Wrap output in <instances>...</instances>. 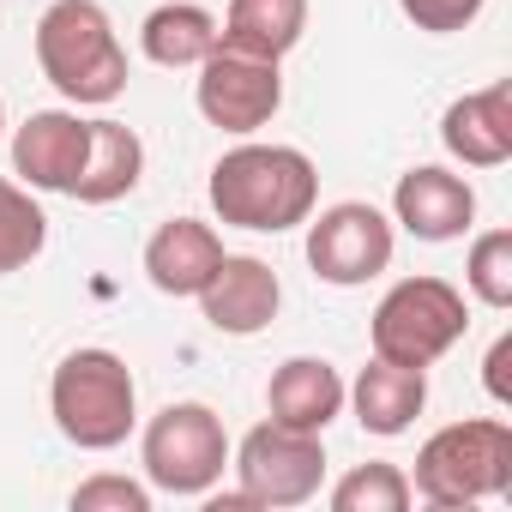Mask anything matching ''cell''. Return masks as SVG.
<instances>
[{
	"mask_svg": "<svg viewBox=\"0 0 512 512\" xmlns=\"http://www.w3.org/2000/svg\"><path fill=\"white\" fill-rule=\"evenodd\" d=\"M482 386H488V398H494L500 410L512 404V332L494 338V350H488V362H482Z\"/></svg>",
	"mask_w": 512,
	"mask_h": 512,
	"instance_id": "cell-25",
	"label": "cell"
},
{
	"mask_svg": "<svg viewBox=\"0 0 512 512\" xmlns=\"http://www.w3.org/2000/svg\"><path fill=\"white\" fill-rule=\"evenodd\" d=\"M470 326L464 290H452L446 278H404L380 296L374 308V356L398 362V368H434Z\"/></svg>",
	"mask_w": 512,
	"mask_h": 512,
	"instance_id": "cell-5",
	"label": "cell"
},
{
	"mask_svg": "<svg viewBox=\"0 0 512 512\" xmlns=\"http://www.w3.org/2000/svg\"><path fill=\"white\" fill-rule=\"evenodd\" d=\"M0 133H7V103H0Z\"/></svg>",
	"mask_w": 512,
	"mask_h": 512,
	"instance_id": "cell-26",
	"label": "cell"
},
{
	"mask_svg": "<svg viewBox=\"0 0 512 512\" xmlns=\"http://www.w3.org/2000/svg\"><path fill=\"white\" fill-rule=\"evenodd\" d=\"M266 416L302 434H326L332 416H344V374L326 356H290L266 386Z\"/></svg>",
	"mask_w": 512,
	"mask_h": 512,
	"instance_id": "cell-15",
	"label": "cell"
},
{
	"mask_svg": "<svg viewBox=\"0 0 512 512\" xmlns=\"http://www.w3.org/2000/svg\"><path fill=\"white\" fill-rule=\"evenodd\" d=\"M392 217L362 205V199H344V205H326L320 217H308V266L320 284H338V290H356L368 278H380L392 266Z\"/></svg>",
	"mask_w": 512,
	"mask_h": 512,
	"instance_id": "cell-9",
	"label": "cell"
},
{
	"mask_svg": "<svg viewBox=\"0 0 512 512\" xmlns=\"http://www.w3.org/2000/svg\"><path fill=\"white\" fill-rule=\"evenodd\" d=\"M145 175V145L127 121H91V151H85V169L73 181V199L79 205H115L139 187Z\"/></svg>",
	"mask_w": 512,
	"mask_h": 512,
	"instance_id": "cell-17",
	"label": "cell"
},
{
	"mask_svg": "<svg viewBox=\"0 0 512 512\" xmlns=\"http://www.w3.org/2000/svg\"><path fill=\"white\" fill-rule=\"evenodd\" d=\"M73 506L79 512H151V488L127 476H91L73 488Z\"/></svg>",
	"mask_w": 512,
	"mask_h": 512,
	"instance_id": "cell-23",
	"label": "cell"
},
{
	"mask_svg": "<svg viewBox=\"0 0 512 512\" xmlns=\"http://www.w3.org/2000/svg\"><path fill=\"white\" fill-rule=\"evenodd\" d=\"M302 31H308V0H229L217 37L235 43V49L284 61L302 43Z\"/></svg>",
	"mask_w": 512,
	"mask_h": 512,
	"instance_id": "cell-19",
	"label": "cell"
},
{
	"mask_svg": "<svg viewBox=\"0 0 512 512\" xmlns=\"http://www.w3.org/2000/svg\"><path fill=\"white\" fill-rule=\"evenodd\" d=\"M85 151H91V121H79L67 109H37L13 133V175L37 193H73Z\"/></svg>",
	"mask_w": 512,
	"mask_h": 512,
	"instance_id": "cell-11",
	"label": "cell"
},
{
	"mask_svg": "<svg viewBox=\"0 0 512 512\" xmlns=\"http://www.w3.org/2000/svg\"><path fill=\"white\" fill-rule=\"evenodd\" d=\"M205 326L223 332V338H253V332H266L284 308V284L266 260H253V253H223V266L217 278L193 296Z\"/></svg>",
	"mask_w": 512,
	"mask_h": 512,
	"instance_id": "cell-10",
	"label": "cell"
},
{
	"mask_svg": "<svg viewBox=\"0 0 512 512\" xmlns=\"http://www.w3.org/2000/svg\"><path fill=\"white\" fill-rule=\"evenodd\" d=\"M43 241H49L43 205L31 199V187H19V181L0 175V278L25 272L37 253H43Z\"/></svg>",
	"mask_w": 512,
	"mask_h": 512,
	"instance_id": "cell-20",
	"label": "cell"
},
{
	"mask_svg": "<svg viewBox=\"0 0 512 512\" xmlns=\"http://www.w3.org/2000/svg\"><path fill=\"white\" fill-rule=\"evenodd\" d=\"M223 266V241L211 223L199 217H169L151 241H145V278L163 296H199Z\"/></svg>",
	"mask_w": 512,
	"mask_h": 512,
	"instance_id": "cell-13",
	"label": "cell"
},
{
	"mask_svg": "<svg viewBox=\"0 0 512 512\" xmlns=\"http://www.w3.org/2000/svg\"><path fill=\"white\" fill-rule=\"evenodd\" d=\"M440 139L464 169H500L512 157V85L500 79L488 91L458 97L440 121Z\"/></svg>",
	"mask_w": 512,
	"mask_h": 512,
	"instance_id": "cell-14",
	"label": "cell"
},
{
	"mask_svg": "<svg viewBox=\"0 0 512 512\" xmlns=\"http://www.w3.org/2000/svg\"><path fill=\"white\" fill-rule=\"evenodd\" d=\"M320 205V169L296 145H235L211 163V211L253 235H284Z\"/></svg>",
	"mask_w": 512,
	"mask_h": 512,
	"instance_id": "cell-1",
	"label": "cell"
},
{
	"mask_svg": "<svg viewBox=\"0 0 512 512\" xmlns=\"http://www.w3.org/2000/svg\"><path fill=\"white\" fill-rule=\"evenodd\" d=\"M235 476H241V494L266 512L272 506H308L326 482V446H320V434L260 422L235 446Z\"/></svg>",
	"mask_w": 512,
	"mask_h": 512,
	"instance_id": "cell-8",
	"label": "cell"
},
{
	"mask_svg": "<svg viewBox=\"0 0 512 512\" xmlns=\"http://www.w3.org/2000/svg\"><path fill=\"white\" fill-rule=\"evenodd\" d=\"M139 458H145V476L151 488L163 494H211L223 464H229V434H223V416L211 404H163L151 422H145V440H139Z\"/></svg>",
	"mask_w": 512,
	"mask_h": 512,
	"instance_id": "cell-6",
	"label": "cell"
},
{
	"mask_svg": "<svg viewBox=\"0 0 512 512\" xmlns=\"http://www.w3.org/2000/svg\"><path fill=\"white\" fill-rule=\"evenodd\" d=\"M37 67L79 109H103L127 91V49L97 0H55L37 19Z\"/></svg>",
	"mask_w": 512,
	"mask_h": 512,
	"instance_id": "cell-2",
	"label": "cell"
},
{
	"mask_svg": "<svg viewBox=\"0 0 512 512\" xmlns=\"http://www.w3.org/2000/svg\"><path fill=\"white\" fill-rule=\"evenodd\" d=\"M464 284L482 308H512V229H488L470 241Z\"/></svg>",
	"mask_w": 512,
	"mask_h": 512,
	"instance_id": "cell-22",
	"label": "cell"
},
{
	"mask_svg": "<svg viewBox=\"0 0 512 512\" xmlns=\"http://www.w3.org/2000/svg\"><path fill=\"white\" fill-rule=\"evenodd\" d=\"M512 488V428L500 416H476V422H452L440 434L422 440L416 452V482L410 494H422L428 506L452 512V506H476Z\"/></svg>",
	"mask_w": 512,
	"mask_h": 512,
	"instance_id": "cell-4",
	"label": "cell"
},
{
	"mask_svg": "<svg viewBox=\"0 0 512 512\" xmlns=\"http://www.w3.org/2000/svg\"><path fill=\"white\" fill-rule=\"evenodd\" d=\"M416 494H410V476L398 464H356L338 488H332V512H404Z\"/></svg>",
	"mask_w": 512,
	"mask_h": 512,
	"instance_id": "cell-21",
	"label": "cell"
},
{
	"mask_svg": "<svg viewBox=\"0 0 512 512\" xmlns=\"http://www.w3.org/2000/svg\"><path fill=\"white\" fill-rule=\"evenodd\" d=\"M49 416L79 452H115L139 422L133 368L115 350H73L49 380Z\"/></svg>",
	"mask_w": 512,
	"mask_h": 512,
	"instance_id": "cell-3",
	"label": "cell"
},
{
	"mask_svg": "<svg viewBox=\"0 0 512 512\" xmlns=\"http://www.w3.org/2000/svg\"><path fill=\"white\" fill-rule=\"evenodd\" d=\"M344 404H356V422L380 440L404 434L428 410V368H398V362H368L356 386H344Z\"/></svg>",
	"mask_w": 512,
	"mask_h": 512,
	"instance_id": "cell-16",
	"label": "cell"
},
{
	"mask_svg": "<svg viewBox=\"0 0 512 512\" xmlns=\"http://www.w3.org/2000/svg\"><path fill=\"white\" fill-rule=\"evenodd\" d=\"M392 217L416 235V241H458L476 223V193L464 175L440 169V163H416L410 175H398L392 193Z\"/></svg>",
	"mask_w": 512,
	"mask_h": 512,
	"instance_id": "cell-12",
	"label": "cell"
},
{
	"mask_svg": "<svg viewBox=\"0 0 512 512\" xmlns=\"http://www.w3.org/2000/svg\"><path fill=\"white\" fill-rule=\"evenodd\" d=\"M199 115L217 127V133H260L278 109H284V73L272 55H253V49H235L217 37V49L199 61Z\"/></svg>",
	"mask_w": 512,
	"mask_h": 512,
	"instance_id": "cell-7",
	"label": "cell"
},
{
	"mask_svg": "<svg viewBox=\"0 0 512 512\" xmlns=\"http://www.w3.org/2000/svg\"><path fill=\"white\" fill-rule=\"evenodd\" d=\"M217 19L199 7V0H163V7H151L145 13V25H139V49H145V61H157V67H199L211 49H217Z\"/></svg>",
	"mask_w": 512,
	"mask_h": 512,
	"instance_id": "cell-18",
	"label": "cell"
},
{
	"mask_svg": "<svg viewBox=\"0 0 512 512\" xmlns=\"http://www.w3.org/2000/svg\"><path fill=\"white\" fill-rule=\"evenodd\" d=\"M398 7H404V19H410L416 31L452 37V31H464V25H476V13L488 7V0H398Z\"/></svg>",
	"mask_w": 512,
	"mask_h": 512,
	"instance_id": "cell-24",
	"label": "cell"
}]
</instances>
